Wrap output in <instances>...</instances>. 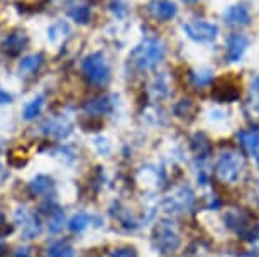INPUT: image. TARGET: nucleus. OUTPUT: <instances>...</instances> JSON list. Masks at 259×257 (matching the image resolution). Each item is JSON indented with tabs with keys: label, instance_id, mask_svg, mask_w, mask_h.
Instances as JSON below:
<instances>
[{
	"label": "nucleus",
	"instance_id": "obj_13",
	"mask_svg": "<svg viewBox=\"0 0 259 257\" xmlns=\"http://www.w3.org/2000/svg\"><path fill=\"white\" fill-rule=\"evenodd\" d=\"M51 186H53V181L46 174H37V176L29 183V190H31L32 195H46V193L51 190Z\"/></svg>",
	"mask_w": 259,
	"mask_h": 257
},
{
	"label": "nucleus",
	"instance_id": "obj_29",
	"mask_svg": "<svg viewBox=\"0 0 259 257\" xmlns=\"http://www.w3.org/2000/svg\"><path fill=\"white\" fill-rule=\"evenodd\" d=\"M2 145H4V140H2V139H0V149H2Z\"/></svg>",
	"mask_w": 259,
	"mask_h": 257
},
{
	"label": "nucleus",
	"instance_id": "obj_26",
	"mask_svg": "<svg viewBox=\"0 0 259 257\" xmlns=\"http://www.w3.org/2000/svg\"><path fill=\"white\" fill-rule=\"evenodd\" d=\"M252 88H254V91H256V93H259V76H256V78H254V81H252Z\"/></svg>",
	"mask_w": 259,
	"mask_h": 257
},
{
	"label": "nucleus",
	"instance_id": "obj_18",
	"mask_svg": "<svg viewBox=\"0 0 259 257\" xmlns=\"http://www.w3.org/2000/svg\"><path fill=\"white\" fill-rule=\"evenodd\" d=\"M46 257H75V252L68 242H56L48 249Z\"/></svg>",
	"mask_w": 259,
	"mask_h": 257
},
{
	"label": "nucleus",
	"instance_id": "obj_4",
	"mask_svg": "<svg viewBox=\"0 0 259 257\" xmlns=\"http://www.w3.org/2000/svg\"><path fill=\"white\" fill-rule=\"evenodd\" d=\"M183 29L187 31L188 37H192L193 41L197 42H210L217 37L219 34V27L215 24H208L203 21H193L185 24Z\"/></svg>",
	"mask_w": 259,
	"mask_h": 257
},
{
	"label": "nucleus",
	"instance_id": "obj_24",
	"mask_svg": "<svg viewBox=\"0 0 259 257\" xmlns=\"http://www.w3.org/2000/svg\"><path fill=\"white\" fill-rule=\"evenodd\" d=\"M31 255V249L29 247H22V249H17L14 257H29Z\"/></svg>",
	"mask_w": 259,
	"mask_h": 257
},
{
	"label": "nucleus",
	"instance_id": "obj_25",
	"mask_svg": "<svg viewBox=\"0 0 259 257\" xmlns=\"http://www.w3.org/2000/svg\"><path fill=\"white\" fill-rule=\"evenodd\" d=\"M7 176H9V171L6 169V166H4V164H0V185H2V183L6 181Z\"/></svg>",
	"mask_w": 259,
	"mask_h": 257
},
{
	"label": "nucleus",
	"instance_id": "obj_3",
	"mask_svg": "<svg viewBox=\"0 0 259 257\" xmlns=\"http://www.w3.org/2000/svg\"><path fill=\"white\" fill-rule=\"evenodd\" d=\"M16 222L21 225L22 235L26 237V239H34V237H37L42 230V224H41V220H39V217L36 213L29 212L27 208H17Z\"/></svg>",
	"mask_w": 259,
	"mask_h": 257
},
{
	"label": "nucleus",
	"instance_id": "obj_28",
	"mask_svg": "<svg viewBox=\"0 0 259 257\" xmlns=\"http://www.w3.org/2000/svg\"><path fill=\"white\" fill-rule=\"evenodd\" d=\"M6 225V217H4V213H0V227Z\"/></svg>",
	"mask_w": 259,
	"mask_h": 257
},
{
	"label": "nucleus",
	"instance_id": "obj_21",
	"mask_svg": "<svg viewBox=\"0 0 259 257\" xmlns=\"http://www.w3.org/2000/svg\"><path fill=\"white\" fill-rule=\"evenodd\" d=\"M9 163H11V166H14V168L24 166V164L27 163L26 152H22V151H12L11 154H9Z\"/></svg>",
	"mask_w": 259,
	"mask_h": 257
},
{
	"label": "nucleus",
	"instance_id": "obj_23",
	"mask_svg": "<svg viewBox=\"0 0 259 257\" xmlns=\"http://www.w3.org/2000/svg\"><path fill=\"white\" fill-rule=\"evenodd\" d=\"M14 96L9 93V91H6L4 88H0V105H7V104H12Z\"/></svg>",
	"mask_w": 259,
	"mask_h": 257
},
{
	"label": "nucleus",
	"instance_id": "obj_20",
	"mask_svg": "<svg viewBox=\"0 0 259 257\" xmlns=\"http://www.w3.org/2000/svg\"><path fill=\"white\" fill-rule=\"evenodd\" d=\"M63 224H65V213L60 208H56L50 217V232L51 234H58L63 229Z\"/></svg>",
	"mask_w": 259,
	"mask_h": 257
},
{
	"label": "nucleus",
	"instance_id": "obj_16",
	"mask_svg": "<svg viewBox=\"0 0 259 257\" xmlns=\"http://www.w3.org/2000/svg\"><path fill=\"white\" fill-rule=\"evenodd\" d=\"M42 104H45V96L42 95H37L29 101V104L24 107V112H22V117L24 120H32L36 119L39 114H41V109H42Z\"/></svg>",
	"mask_w": 259,
	"mask_h": 257
},
{
	"label": "nucleus",
	"instance_id": "obj_12",
	"mask_svg": "<svg viewBox=\"0 0 259 257\" xmlns=\"http://www.w3.org/2000/svg\"><path fill=\"white\" fill-rule=\"evenodd\" d=\"M42 132H45L46 135H51V137L63 139V137H66V135L71 132V129H70V125L61 122V120H51V122L45 124Z\"/></svg>",
	"mask_w": 259,
	"mask_h": 257
},
{
	"label": "nucleus",
	"instance_id": "obj_6",
	"mask_svg": "<svg viewBox=\"0 0 259 257\" xmlns=\"http://www.w3.org/2000/svg\"><path fill=\"white\" fill-rule=\"evenodd\" d=\"M29 44V39H27V36L24 34L22 31H14L11 32L9 36L4 39L2 42V51L6 53L7 56H19L21 53L26 49Z\"/></svg>",
	"mask_w": 259,
	"mask_h": 257
},
{
	"label": "nucleus",
	"instance_id": "obj_9",
	"mask_svg": "<svg viewBox=\"0 0 259 257\" xmlns=\"http://www.w3.org/2000/svg\"><path fill=\"white\" fill-rule=\"evenodd\" d=\"M149 11L153 14L154 19H159V21H171L175 16H177V6L169 0H154L149 6Z\"/></svg>",
	"mask_w": 259,
	"mask_h": 257
},
{
	"label": "nucleus",
	"instance_id": "obj_22",
	"mask_svg": "<svg viewBox=\"0 0 259 257\" xmlns=\"http://www.w3.org/2000/svg\"><path fill=\"white\" fill-rule=\"evenodd\" d=\"M110 257H138V254L133 247H119L110 252Z\"/></svg>",
	"mask_w": 259,
	"mask_h": 257
},
{
	"label": "nucleus",
	"instance_id": "obj_19",
	"mask_svg": "<svg viewBox=\"0 0 259 257\" xmlns=\"http://www.w3.org/2000/svg\"><path fill=\"white\" fill-rule=\"evenodd\" d=\"M90 224V217L87 215V213H76L75 217H71V220L68 222V227H70L71 232H76V234H80L89 227Z\"/></svg>",
	"mask_w": 259,
	"mask_h": 257
},
{
	"label": "nucleus",
	"instance_id": "obj_10",
	"mask_svg": "<svg viewBox=\"0 0 259 257\" xmlns=\"http://www.w3.org/2000/svg\"><path fill=\"white\" fill-rule=\"evenodd\" d=\"M45 63V55L42 53H36V55H29L26 58H22L21 63H19V71L22 75H31V73H36L41 65Z\"/></svg>",
	"mask_w": 259,
	"mask_h": 257
},
{
	"label": "nucleus",
	"instance_id": "obj_8",
	"mask_svg": "<svg viewBox=\"0 0 259 257\" xmlns=\"http://www.w3.org/2000/svg\"><path fill=\"white\" fill-rule=\"evenodd\" d=\"M224 19L231 26H247L251 22V14H249V9L244 4H239V6L229 7L224 14Z\"/></svg>",
	"mask_w": 259,
	"mask_h": 257
},
{
	"label": "nucleus",
	"instance_id": "obj_30",
	"mask_svg": "<svg viewBox=\"0 0 259 257\" xmlns=\"http://www.w3.org/2000/svg\"><path fill=\"white\" fill-rule=\"evenodd\" d=\"M185 2H195V0H185Z\"/></svg>",
	"mask_w": 259,
	"mask_h": 257
},
{
	"label": "nucleus",
	"instance_id": "obj_1",
	"mask_svg": "<svg viewBox=\"0 0 259 257\" xmlns=\"http://www.w3.org/2000/svg\"><path fill=\"white\" fill-rule=\"evenodd\" d=\"M164 56V47L158 39H144V42L141 46H138L133 51V58L134 65L141 68V70H149V68H154L158 63L163 60Z\"/></svg>",
	"mask_w": 259,
	"mask_h": 257
},
{
	"label": "nucleus",
	"instance_id": "obj_7",
	"mask_svg": "<svg viewBox=\"0 0 259 257\" xmlns=\"http://www.w3.org/2000/svg\"><path fill=\"white\" fill-rule=\"evenodd\" d=\"M249 44V39L244 34H232V36L227 37V60L231 63H236L242 58L244 51Z\"/></svg>",
	"mask_w": 259,
	"mask_h": 257
},
{
	"label": "nucleus",
	"instance_id": "obj_27",
	"mask_svg": "<svg viewBox=\"0 0 259 257\" xmlns=\"http://www.w3.org/2000/svg\"><path fill=\"white\" fill-rule=\"evenodd\" d=\"M6 254H7V247L4 244H0V257H4Z\"/></svg>",
	"mask_w": 259,
	"mask_h": 257
},
{
	"label": "nucleus",
	"instance_id": "obj_2",
	"mask_svg": "<svg viewBox=\"0 0 259 257\" xmlns=\"http://www.w3.org/2000/svg\"><path fill=\"white\" fill-rule=\"evenodd\" d=\"M81 71L92 85H105L110 80V68L102 53H92L83 60Z\"/></svg>",
	"mask_w": 259,
	"mask_h": 257
},
{
	"label": "nucleus",
	"instance_id": "obj_14",
	"mask_svg": "<svg viewBox=\"0 0 259 257\" xmlns=\"http://www.w3.org/2000/svg\"><path fill=\"white\" fill-rule=\"evenodd\" d=\"M110 109H112V101L107 96H100V98L92 100L85 105V110L92 115H104L107 112H110Z\"/></svg>",
	"mask_w": 259,
	"mask_h": 257
},
{
	"label": "nucleus",
	"instance_id": "obj_17",
	"mask_svg": "<svg viewBox=\"0 0 259 257\" xmlns=\"http://www.w3.org/2000/svg\"><path fill=\"white\" fill-rule=\"evenodd\" d=\"M68 16L78 24H87L90 21V7L85 6V4H78V6H73L68 11Z\"/></svg>",
	"mask_w": 259,
	"mask_h": 257
},
{
	"label": "nucleus",
	"instance_id": "obj_15",
	"mask_svg": "<svg viewBox=\"0 0 259 257\" xmlns=\"http://www.w3.org/2000/svg\"><path fill=\"white\" fill-rule=\"evenodd\" d=\"M244 147L247 149L249 154L252 156H257L259 154V130H247V132H241L239 134Z\"/></svg>",
	"mask_w": 259,
	"mask_h": 257
},
{
	"label": "nucleus",
	"instance_id": "obj_11",
	"mask_svg": "<svg viewBox=\"0 0 259 257\" xmlns=\"http://www.w3.org/2000/svg\"><path fill=\"white\" fill-rule=\"evenodd\" d=\"M178 237L175 234L173 230L168 229V227H161L159 232H158V245L163 249L164 252L168 250H173L178 247Z\"/></svg>",
	"mask_w": 259,
	"mask_h": 257
},
{
	"label": "nucleus",
	"instance_id": "obj_5",
	"mask_svg": "<svg viewBox=\"0 0 259 257\" xmlns=\"http://www.w3.org/2000/svg\"><path fill=\"white\" fill-rule=\"evenodd\" d=\"M241 171V159L237 154L227 152L222 154L221 161L217 164V174L222 181H236Z\"/></svg>",
	"mask_w": 259,
	"mask_h": 257
}]
</instances>
